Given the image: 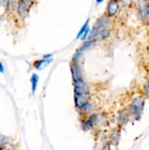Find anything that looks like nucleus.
Wrapping results in <instances>:
<instances>
[{
	"mask_svg": "<svg viewBox=\"0 0 149 150\" xmlns=\"http://www.w3.org/2000/svg\"><path fill=\"white\" fill-rule=\"evenodd\" d=\"M75 105L78 109H83L88 104V87L83 80L74 81Z\"/></svg>",
	"mask_w": 149,
	"mask_h": 150,
	"instance_id": "f257e3e1",
	"label": "nucleus"
},
{
	"mask_svg": "<svg viewBox=\"0 0 149 150\" xmlns=\"http://www.w3.org/2000/svg\"><path fill=\"white\" fill-rule=\"evenodd\" d=\"M144 103H145L144 99L141 98V97L134 99V100L133 101V103H131V108H130L131 115L133 116V117H137V116H139L142 113Z\"/></svg>",
	"mask_w": 149,
	"mask_h": 150,
	"instance_id": "f03ea898",
	"label": "nucleus"
},
{
	"mask_svg": "<svg viewBox=\"0 0 149 150\" xmlns=\"http://www.w3.org/2000/svg\"><path fill=\"white\" fill-rule=\"evenodd\" d=\"M28 2L27 0H19L16 4V11L19 18L25 19L28 14Z\"/></svg>",
	"mask_w": 149,
	"mask_h": 150,
	"instance_id": "7ed1b4c3",
	"label": "nucleus"
},
{
	"mask_svg": "<svg viewBox=\"0 0 149 150\" xmlns=\"http://www.w3.org/2000/svg\"><path fill=\"white\" fill-rule=\"evenodd\" d=\"M119 11V1L118 0H109L107 5V15L114 16Z\"/></svg>",
	"mask_w": 149,
	"mask_h": 150,
	"instance_id": "20e7f679",
	"label": "nucleus"
},
{
	"mask_svg": "<svg viewBox=\"0 0 149 150\" xmlns=\"http://www.w3.org/2000/svg\"><path fill=\"white\" fill-rule=\"evenodd\" d=\"M71 72H72V76H73V80H74V81L83 80V75H81V69H80V67H78V63L73 62V63L71 64Z\"/></svg>",
	"mask_w": 149,
	"mask_h": 150,
	"instance_id": "39448f33",
	"label": "nucleus"
},
{
	"mask_svg": "<svg viewBox=\"0 0 149 150\" xmlns=\"http://www.w3.org/2000/svg\"><path fill=\"white\" fill-rule=\"evenodd\" d=\"M138 8L142 19H146V17L149 15V4H147V1L146 0H138Z\"/></svg>",
	"mask_w": 149,
	"mask_h": 150,
	"instance_id": "423d86ee",
	"label": "nucleus"
},
{
	"mask_svg": "<svg viewBox=\"0 0 149 150\" xmlns=\"http://www.w3.org/2000/svg\"><path fill=\"white\" fill-rule=\"evenodd\" d=\"M50 62H52V59H44L42 58L40 60H37V61H35V63H33V67L35 68V69L37 70H40L42 66H44V64H49Z\"/></svg>",
	"mask_w": 149,
	"mask_h": 150,
	"instance_id": "0eeeda50",
	"label": "nucleus"
},
{
	"mask_svg": "<svg viewBox=\"0 0 149 150\" xmlns=\"http://www.w3.org/2000/svg\"><path fill=\"white\" fill-rule=\"evenodd\" d=\"M37 83H38V76L36 74H32L30 77V83H32V93L35 94L36 91V87H37Z\"/></svg>",
	"mask_w": 149,
	"mask_h": 150,
	"instance_id": "6e6552de",
	"label": "nucleus"
},
{
	"mask_svg": "<svg viewBox=\"0 0 149 150\" xmlns=\"http://www.w3.org/2000/svg\"><path fill=\"white\" fill-rule=\"evenodd\" d=\"M95 42H96V39H89L88 41H86V42H84V43L81 45V46L78 48V51H81V52H83V51H85V50H88L89 49L92 45H93Z\"/></svg>",
	"mask_w": 149,
	"mask_h": 150,
	"instance_id": "1a4fd4ad",
	"label": "nucleus"
},
{
	"mask_svg": "<svg viewBox=\"0 0 149 150\" xmlns=\"http://www.w3.org/2000/svg\"><path fill=\"white\" fill-rule=\"evenodd\" d=\"M95 118H96V116L93 115V116H91V117H89L86 121H84L83 129H85V131H88V129H90L92 128V125H93V123L95 122Z\"/></svg>",
	"mask_w": 149,
	"mask_h": 150,
	"instance_id": "9d476101",
	"label": "nucleus"
},
{
	"mask_svg": "<svg viewBox=\"0 0 149 150\" xmlns=\"http://www.w3.org/2000/svg\"><path fill=\"white\" fill-rule=\"evenodd\" d=\"M128 111L126 110H124L123 112H121V114H120V118H119V121H120V123L121 124H125L126 121H128V118H129V115L130 114H128Z\"/></svg>",
	"mask_w": 149,
	"mask_h": 150,
	"instance_id": "9b49d317",
	"label": "nucleus"
},
{
	"mask_svg": "<svg viewBox=\"0 0 149 150\" xmlns=\"http://www.w3.org/2000/svg\"><path fill=\"white\" fill-rule=\"evenodd\" d=\"M16 5H15V1L14 0H7V3H6V9L7 12H13L14 9H15Z\"/></svg>",
	"mask_w": 149,
	"mask_h": 150,
	"instance_id": "f8f14e48",
	"label": "nucleus"
},
{
	"mask_svg": "<svg viewBox=\"0 0 149 150\" xmlns=\"http://www.w3.org/2000/svg\"><path fill=\"white\" fill-rule=\"evenodd\" d=\"M88 20L85 23H84V25H83V27H81V29L80 30V32H78V35H77V38H81V36H83V33H84V32L86 30V29H88Z\"/></svg>",
	"mask_w": 149,
	"mask_h": 150,
	"instance_id": "ddd939ff",
	"label": "nucleus"
},
{
	"mask_svg": "<svg viewBox=\"0 0 149 150\" xmlns=\"http://www.w3.org/2000/svg\"><path fill=\"white\" fill-rule=\"evenodd\" d=\"M143 93L145 94L146 97L149 98V83H145L144 86H143Z\"/></svg>",
	"mask_w": 149,
	"mask_h": 150,
	"instance_id": "4468645a",
	"label": "nucleus"
},
{
	"mask_svg": "<svg viewBox=\"0 0 149 150\" xmlns=\"http://www.w3.org/2000/svg\"><path fill=\"white\" fill-rule=\"evenodd\" d=\"M88 33H89V28H88V29H86V30L84 32V33L83 35V36L81 38V40H85L86 38H88Z\"/></svg>",
	"mask_w": 149,
	"mask_h": 150,
	"instance_id": "2eb2a0df",
	"label": "nucleus"
},
{
	"mask_svg": "<svg viewBox=\"0 0 149 150\" xmlns=\"http://www.w3.org/2000/svg\"><path fill=\"white\" fill-rule=\"evenodd\" d=\"M7 0H0V6H6Z\"/></svg>",
	"mask_w": 149,
	"mask_h": 150,
	"instance_id": "dca6fc26",
	"label": "nucleus"
},
{
	"mask_svg": "<svg viewBox=\"0 0 149 150\" xmlns=\"http://www.w3.org/2000/svg\"><path fill=\"white\" fill-rule=\"evenodd\" d=\"M52 57V54H46V55H43V58L44 59H50Z\"/></svg>",
	"mask_w": 149,
	"mask_h": 150,
	"instance_id": "f3484780",
	"label": "nucleus"
},
{
	"mask_svg": "<svg viewBox=\"0 0 149 150\" xmlns=\"http://www.w3.org/2000/svg\"><path fill=\"white\" fill-rule=\"evenodd\" d=\"M0 72L4 73V67H3V65H2L1 62H0Z\"/></svg>",
	"mask_w": 149,
	"mask_h": 150,
	"instance_id": "a211bd4d",
	"label": "nucleus"
},
{
	"mask_svg": "<svg viewBox=\"0 0 149 150\" xmlns=\"http://www.w3.org/2000/svg\"><path fill=\"white\" fill-rule=\"evenodd\" d=\"M122 1H123L125 4H128V3H130V2H131V0H122Z\"/></svg>",
	"mask_w": 149,
	"mask_h": 150,
	"instance_id": "6ab92c4d",
	"label": "nucleus"
},
{
	"mask_svg": "<svg viewBox=\"0 0 149 150\" xmlns=\"http://www.w3.org/2000/svg\"><path fill=\"white\" fill-rule=\"evenodd\" d=\"M101 2H103V0H96V4H100Z\"/></svg>",
	"mask_w": 149,
	"mask_h": 150,
	"instance_id": "aec40b11",
	"label": "nucleus"
},
{
	"mask_svg": "<svg viewBox=\"0 0 149 150\" xmlns=\"http://www.w3.org/2000/svg\"><path fill=\"white\" fill-rule=\"evenodd\" d=\"M27 1H30V0H27Z\"/></svg>",
	"mask_w": 149,
	"mask_h": 150,
	"instance_id": "412c9836",
	"label": "nucleus"
}]
</instances>
